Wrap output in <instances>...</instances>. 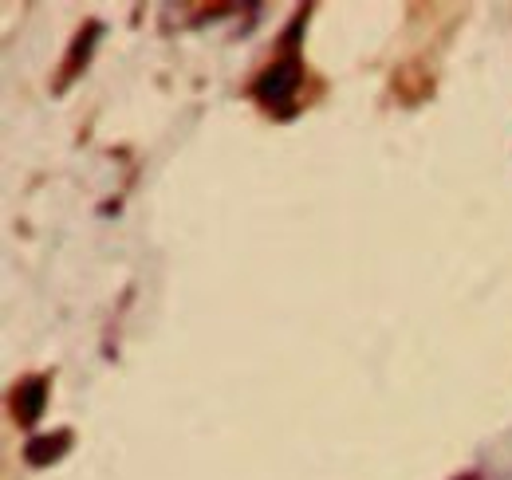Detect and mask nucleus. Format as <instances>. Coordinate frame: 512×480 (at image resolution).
I'll return each instance as SVG.
<instances>
[{
  "label": "nucleus",
  "instance_id": "1",
  "mask_svg": "<svg viewBox=\"0 0 512 480\" xmlns=\"http://www.w3.org/2000/svg\"><path fill=\"white\" fill-rule=\"evenodd\" d=\"M296 87H300V63H296V56H288V60L276 63L272 71H264L256 95H260L264 107L288 115V111H292V99H296Z\"/></svg>",
  "mask_w": 512,
  "mask_h": 480
},
{
  "label": "nucleus",
  "instance_id": "2",
  "mask_svg": "<svg viewBox=\"0 0 512 480\" xmlns=\"http://www.w3.org/2000/svg\"><path fill=\"white\" fill-rule=\"evenodd\" d=\"M44 378H32V382H24L20 390H16V414L24 425H32V421L40 418V410H44Z\"/></svg>",
  "mask_w": 512,
  "mask_h": 480
},
{
  "label": "nucleus",
  "instance_id": "3",
  "mask_svg": "<svg viewBox=\"0 0 512 480\" xmlns=\"http://www.w3.org/2000/svg\"><path fill=\"white\" fill-rule=\"evenodd\" d=\"M67 441H71L67 433H60L56 441H52V437H36V441H28V461H32V465H48V461H56V457L67 449Z\"/></svg>",
  "mask_w": 512,
  "mask_h": 480
}]
</instances>
